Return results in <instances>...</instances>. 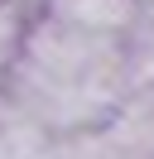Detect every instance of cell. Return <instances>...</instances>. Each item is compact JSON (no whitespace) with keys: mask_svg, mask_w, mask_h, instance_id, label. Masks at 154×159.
Masks as SVG:
<instances>
[{"mask_svg":"<svg viewBox=\"0 0 154 159\" xmlns=\"http://www.w3.org/2000/svg\"><path fill=\"white\" fill-rule=\"evenodd\" d=\"M48 15L63 20V24H72V29L120 39V34H130L135 24L144 20V5L140 0H53Z\"/></svg>","mask_w":154,"mask_h":159,"instance_id":"cell-1","label":"cell"},{"mask_svg":"<svg viewBox=\"0 0 154 159\" xmlns=\"http://www.w3.org/2000/svg\"><path fill=\"white\" fill-rule=\"evenodd\" d=\"M106 135L125 145L135 159H154V87H130V97L106 120Z\"/></svg>","mask_w":154,"mask_h":159,"instance_id":"cell-2","label":"cell"},{"mask_svg":"<svg viewBox=\"0 0 154 159\" xmlns=\"http://www.w3.org/2000/svg\"><path fill=\"white\" fill-rule=\"evenodd\" d=\"M0 5H10V10L19 15V10H38V5H53V0H0Z\"/></svg>","mask_w":154,"mask_h":159,"instance_id":"cell-3","label":"cell"}]
</instances>
